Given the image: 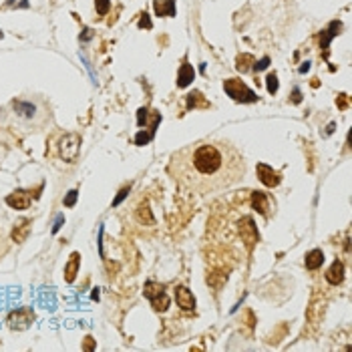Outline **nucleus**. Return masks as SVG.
Masks as SVG:
<instances>
[{"label":"nucleus","instance_id":"obj_1","mask_svg":"<svg viewBox=\"0 0 352 352\" xmlns=\"http://www.w3.org/2000/svg\"><path fill=\"white\" fill-rule=\"evenodd\" d=\"M245 161L235 145L216 139L191 143L171 155L169 173L187 191L208 195L239 183Z\"/></svg>","mask_w":352,"mask_h":352},{"label":"nucleus","instance_id":"obj_2","mask_svg":"<svg viewBox=\"0 0 352 352\" xmlns=\"http://www.w3.org/2000/svg\"><path fill=\"white\" fill-rule=\"evenodd\" d=\"M224 89L234 101H237V103H256L258 101V95L247 85H243L239 79H228L224 83Z\"/></svg>","mask_w":352,"mask_h":352},{"label":"nucleus","instance_id":"obj_3","mask_svg":"<svg viewBox=\"0 0 352 352\" xmlns=\"http://www.w3.org/2000/svg\"><path fill=\"white\" fill-rule=\"evenodd\" d=\"M143 292H145L147 300L151 302V306H153L157 312H165V310H167L169 298H167V294H165V290H163L161 284H157V282H147Z\"/></svg>","mask_w":352,"mask_h":352},{"label":"nucleus","instance_id":"obj_4","mask_svg":"<svg viewBox=\"0 0 352 352\" xmlns=\"http://www.w3.org/2000/svg\"><path fill=\"white\" fill-rule=\"evenodd\" d=\"M59 149H61V157H63L65 161L75 163L77 157H79V149H81V137H79L77 133H69V135H65V137L61 139Z\"/></svg>","mask_w":352,"mask_h":352},{"label":"nucleus","instance_id":"obj_5","mask_svg":"<svg viewBox=\"0 0 352 352\" xmlns=\"http://www.w3.org/2000/svg\"><path fill=\"white\" fill-rule=\"evenodd\" d=\"M32 320H34V312L30 308H20V310H16L8 316V326L16 328V330H24V328L30 326Z\"/></svg>","mask_w":352,"mask_h":352},{"label":"nucleus","instance_id":"obj_6","mask_svg":"<svg viewBox=\"0 0 352 352\" xmlns=\"http://www.w3.org/2000/svg\"><path fill=\"white\" fill-rule=\"evenodd\" d=\"M251 208L264 218H272V199L264 191H254L251 193Z\"/></svg>","mask_w":352,"mask_h":352},{"label":"nucleus","instance_id":"obj_7","mask_svg":"<svg viewBox=\"0 0 352 352\" xmlns=\"http://www.w3.org/2000/svg\"><path fill=\"white\" fill-rule=\"evenodd\" d=\"M258 177L266 187H278L282 181V175L278 171H274L270 165L266 163H258Z\"/></svg>","mask_w":352,"mask_h":352},{"label":"nucleus","instance_id":"obj_8","mask_svg":"<svg viewBox=\"0 0 352 352\" xmlns=\"http://www.w3.org/2000/svg\"><path fill=\"white\" fill-rule=\"evenodd\" d=\"M175 300H177V306L181 310H185V312H189V310L195 308V298H193V294L185 286H177L175 288Z\"/></svg>","mask_w":352,"mask_h":352},{"label":"nucleus","instance_id":"obj_9","mask_svg":"<svg viewBox=\"0 0 352 352\" xmlns=\"http://www.w3.org/2000/svg\"><path fill=\"white\" fill-rule=\"evenodd\" d=\"M30 193L28 191H24V189H16L14 193H10L8 197H6V204L10 206V208H14V210H26L28 206H30Z\"/></svg>","mask_w":352,"mask_h":352},{"label":"nucleus","instance_id":"obj_10","mask_svg":"<svg viewBox=\"0 0 352 352\" xmlns=\"http://www.w3.org/2000/svg\"><path fill=\"white\" fill-rule=\"evenodd\" d=\"M241 224H243V226H239L241 237L245 239L247 247H251V245L258 241V230H256V226H254V220H251V218H243Z\"/></svg>","mask_w":352,"mask_h":352},{"label":"nucleus","instance_id":"obj_11","mask_svg":"<svg viewBox=\"0 0 352 352\" xmlns=\"http://www.w3.org/2000/svg\"><path fill=\"white\" fill-rule=\"evenodd\" d=\"M79 268H81V254H79V251H73L69 262H67V266H65V280L69 284L75 282V278L79 274Z\"/></svg>","mask_w":352,"mask_h":352},{"label":"nucleus","instance_id":"obj_12","mask_svg":"<svg viewBox=\"0 0 352 352\" xmlns=\"http://www.w3.org/2000/svg\"><path fill=\"white\" fill-rule=\"evenodd\" d=\"M342 280H344V264L340 260H336L326 272V282L332 286H338V284H342Z\"/></svg>","mask_w":352,"mask_h":352},{"label":"nucleus","instance_id":"obj_13","mask_svg":"<svg viewBox=\"0 0 352 352\" xmlns=\"http://www.w3.org/2000/svg\"><path fill=\"white\" fill-rule=\"evenodd\" d=\"M157 16H173L175 14V0H155L153 2Z\"/></svg>","mask_w":352,"mask_h":352},{"label":"nucleus","instance_id":"obj_14","mask_svg":"<svg viewBox=\"0 0 352 352\" xmlns=\"http://www.w3.org/2000/svg\"><path fill=\"white\" fill-rule=\"evenodd\" d=\"M193 77H195L193 67L187 65V63H183L181 69H179V75H177V87H179V89H185V87L193 81Z\"/></svg>","mask_w":352,"mask_h":352},{"label":"nucleus","instance_id":"obj_15","mask_svg":"<svg viewBox=\"0 0 352 352\" xmlns=\"http://www.w3.org/2000/svg\"><path fill=\"white\" fill-rule=\"evenodd\" d=\"M324 262V254H322V249H312L306 254V268L308 270H318Z\"/></svg>","mask_w":352,"mask_h":352},{"label":"nucleus","instance_id":"obj_16","mask_svg":"<svg viewBox=\"0 0 352 352\" xmlns=\"http://www.w3.org/2000/svg\"><path fill=\"white\" fill-rule=\"evenodd\" d=\"M195 107H210V103L201 97L199 91H193L187 95V109H195Z\"/></svg>","mask_w":352,"mask_h":352},{"label":"nucleus","instance_id":"obj_17","mask_svg":"<svg viewBox=\"0 0 352 352\" xmlns=\"http://www.w3.org/2000/svg\"><path fill=\"white\" fill-rule=\"evenodd\" d=\"M28 230H30V220H22L20 226L14 228V232H12V239H14V241H24L26 235H28Z\"/></svg>","mask_w":352,"mask_h":352},{"label":"nucleus","instance_id":"obj_18","mask_svg":"<svg viewBox=\"0 0 352 352\" xmlns=\"http://www.w3.org/2000/svg\"><path fill=\"white\" fill-rule=\"evenodd\" d=\"M235 63H237V65H235V67H237V71L247 73V71L251 69V65H254L256 61H254V57H251V55H239Z\"/></svg>","mask_w":352,"mask_h":352},{"label":"nucleus","instance_id":"obj_19","mask_svg":"<svg viewBox=\"0 0 352 352\" xmlns=\"http://www.w3.org/2000/svg\"><path fill=\"white\" fill-rule=\"evenodd\" d=\"M137 220L141 222V224H155V220H153V216H151V210H149V206L147 204H141L139 206V210H137Z\"/></svg>","mask_w":352,"mask_h":352},{"label":"nucleus","instance_id":"obj_20","mask_svg":"<svg viewBox=\"0 0 352 352\" xmlns=\"http://www.w3.org/2000/svg\"><path fill=\"white\" fill-rule=\"evenodd\" d=\"M266 83H268V93H270V95H276V93H278V75H276V73H270L268 79H266Z\"/></svg>","mask_w":352,"mask_h":352},{"label":"nucleus","instance_id":"obj_21","mask_svg":"<svg viewBox=\"0 0 352 352\" xmlns=\"http://www.w3.org/2000/svg\"><path fill=\"white\" fill-rule=\"evenodd\" d=\"M95 6H97V12L101 16H105L109 12V8H111V2H109V0H95Z\"/></svg>","mask_w":352,"mask_h":352},{"label":"nucleus","instance_id":"obj_22","mask_svg":"<svg viewBox=\"0 0 352 352\" xmlns=\"http://www.w3.org/2000/svg\"><path fill=\"white\" fill-rule=\"evenodd\" d=\"M14 109H16V111H24V113H22L24 117H32V115H34V105H26V103H16V101H14Z\"/></svg>","mask_w":352,"mask_h":352},{"label":"nucleus","instance_id":"obj_23","mask_svg":"<svg viewBox=\"0 0 352 352\" xmlns=\"http://www.w3.org/2000/svg\"><path fill=\"white\" fill-rule=\"evenodd\" d=\"M77 195H79V191H77V189H71V191L67 193V197H65V206H67V208H73V206H75Z\"/></svg>","mask_w":352,"mask_h":352},{"label":"nucleus","instance_id":"obj_24","mask_svg":"<svg viewBox=\"0 0 352 352\" xmlns=\"http://www.w3.org/2000/svg\"><path fill=\"white\" fill-rule=\"evenodd\" d=\"M336 105H338V109H346L348 107V95H338V99H336Z\"/></svg>","mask_w":352,"mask_h":352},{"label":"nucleus","instance_id":"obj_25","mask_svg":"<svg viewBox=\"0 0 352 352\" xmlns=\"http://www.w3.org/2000/svg\"><path fill=\"white\" fill-rule=\"evenodd\" d=\"M127 193H129V187H123V189L119 191V195H117V197L113 199V206H119V204H121V201L125 199V195H127Z\"/></svg>","mask_w":352,"mask_h":352},{"label":"nucleus","instance_id":"obj_26","mask_svg":"<svg viewBox=\"0 0 352 352\" xmlns=\"http://www.w3.org/2000/svg\"><path fill=\"white\" fill-rule=\"evenodd\" d=\"M268 65H270V59H268V57H264L262 61H258V63H254V69H256V71H264V69H266Z\"/></svg>","mask_w":352,"mask_h":352},{"label":"nucleus","instance_id":"obj_27","mask_svg":"<svg viewBox=\"0 0 352 352\" xmlns=\"http://www.w3.org/2000/svg\"><path fill=\"white\" fill-rule=\"evenodd\" d=\"M139 28H151V20L147 14H143V18L139 20Z\"/></svg>","mask_w":352,"mask_h":352},{"label":"nucleus","instance_id":"obj_28","mask_svg":"<svg viewBox=\"0 0 352 352\" xmlns=\"http://www.w3.org/2000/svg\"><path fill=\"white\" fill-rule=\"evenodd\" d=\"M61 224H63V218H59V220H57V226L53 228V232H59V228H61Z\"/></svg>","mask_w":352,"mask_h":352},{"label":"nucleus","instance_id":"obj_29","mask_svg":"<svg viewBox=\"0 0 352 352\" xmlns=\"http://www.w3.org/2000/svg\"><path fill=\"white\" fill-rule=\"evenodd\" d=\"M0 38H2V32H0Z\"/></svg>","mask_w":352,"mask_h":352}]
</instances>
